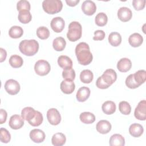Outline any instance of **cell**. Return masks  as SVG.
I'll use <instances>...</instances> for the list:
<instances>
[{"label": "cell", "instance_id": "6da1fadb", "mask_svg": "<svg viewBox=\"0 0 146 146\" xmlns=\"http://www.w3.org/2000/svg\"><path fill=\"white\" fill-rule=\"evenodd\" d=\"M75 54L79 64L83 66L91 63L93 59L90 47L85 42H80L77 44L75 47Z\"/></svg>", "mask_w": 146, "mask_h": 146}, {"label": "cell", "instance_id": "7a4b0ae2", "mask_svg": "<svg viewBox=\"0 0 146 146\" xmlns=\"http://www.w3.org/2000/svg\"><path fill=\"white\" fill-rule=\"evenodd\" d=\"M39 43L35 39L23 40L19 44V49L21 53L31 56L37 53L39 50Z\"/></svg>", "mask_w": 146, "mask_h": 146}, {"label": "cell", "instance_id": "3957f363", "mask_svg": "<svg viewBox=\"0 0 146 146\" xmlns=\"http://www.w3.org/2000/svg\"><path fill=\"white\" fill-rule=\"evenodd\" d=\"M43 10L49 14H54L60 12L63 7L60 0H44L42 2Z\"/></svg>", "mask_w": 146, "mask_h": 146}, {"label": "cell", "instance_id": "277c9868", "mask_svg": "<svg viewBox=\"0 0 146 146\" xmlns=\"http://www.w3.org/2000/svg\"><path fill=\"white\" fill-rule=\"evenodd\" d=\"M82 27L81 25L76 21L71 22L68 26L67 37L70 41L75 42L82 36Z\"/></svg>", "mask_w": 146, "mask_h": 146}, {"label": "cell", "instance_id": "5b68a950", "mask_svg": "<svg viewBox=\"0 0 146 146\" xmlns=\"http://www.w3.org/2000/svg\"><path fill=\"white\" fill-rule=\"evenodd\" d=\"M34 70L38 75L44 76L47 75L50 71L51 66L47 61L39 60L35 64Z\"/></svg>", "mask_w": 146, "mask_h": 146}, {"label": "cell", "instance_id": "8992f818", "mask_svg": "<svg viewBox=\"0 0 146 146\" xmlns=\"http://www.w3.org/2000/svg\"><path fill=\"white\" fill-rule=\"evenodd\" d=\"M47 118L48 122L53 125H58L61 121V116L57 109L52 108L47 112Z\"/></svg>", "mask_w": 146, "mask_h": 146}, {"label": "cell", "instance_id": "52a82bcc", "mask_svg": "<svg viewBox=\"0 0 146 146\" xmlns=\"http://www.w3.org/2000/svg\"><path fill=\"white\" fill-rule=\"evenodd\" d=\"M20 88L19 83L12 79L7 80L5 84V89L6 91L11 95L17 94L20 91Z\"/></svg>", "mask_w": 146, "mask_h": 146}, {"label": "cell", "instance_id": "ba28073f", "mask_svg": "<svg viewBox=\"0 0 146 146\" xmlns=\"http://www.w3.org/2000/svg\"><path fill=\"white\" fill-rule=\"evenodd\" d=\"M135 117L139 120H145L146 119V102L145 100L140 101L134 112Z\"/></svg>", "mask_w": 146, "mask_h": 146}, {"label": "cell", "instance_id": "9c48e42d", "mask_svg": "<svg viewBox=\"0 0 146 146\" xmlns=\"http://www.w3.org/2000/svg\"><path fill=\"white\" fill-rule=\"evenodd\" d=\"M103 80L109 86H111L116 80L117 74L115 71L113 69L106 70L101 76Z\"/></svg>", "mask_w": 146, "mask_h": 146}, {"label": "cell", "instance_id": "30bf717a", "mask_svg": "<svg viewBox=\"0 0 146 146\" xmlns=\"http://www.w3.org/2000/svg\"><path fill=\"white\" fill-rule=\"evenodd\" d=\"M83 12L87 15H92L96 11V6L95 3L90 0H87L83 2L82 6Z\"/></svg>", "mask_w": 146, "mask_h": 146}, {"label": "cell", "instance_id": "8fae6325", "mask_svg": "<svg viewBox=\"0 0 146 146\" xmlns=\"http://www.w3.org/2000/svg\"><path fill=\"white\" fill-rule=\"evenodd\" d=\"M65 22L64 19L60 17H56L54 18L50 23L51 29L55 33H59L62 32L64 29Z\"/></svg>", "mask_w": 146, "mask_h": 146}, {"label": "cell", "instance_id": "7c38bea8", "mask_svg": "<svg viewBox=\"0 0 146 146\" xmlns=\"http://www.w3.org/2000/svg\"><path fill=\"white\" fill-rule=\"evenodd\" d=\"M24 119L19 115H12L9 121V125L11 129H18L24 125Z\"/></svg>", "mask_w": 146, "mask_h": 146}, {"label": "cell", "instance_id": "4fadbf2b", "mask_svg": "<svg viewBox=\"0 0 146 146\" xmlns=\"http://www.w3.org/2000/svg\"><path fill=\"white\" fill-rule=\"evenodd\" d=\"M31 140L36 143H42L46 137L44 132L39 129H32L29 134Z\"/></svg>", "mask_w": 146, "mask_h": 146}, {"label": "cell", "instance_id": "5bb4252c", "mask_svg": "<svg viewBox=\"0 0 146 146\" xmlns=\"http://www.w3.org/2000/svg\"><path fill=\"white\" fill-rule=\"evenodd\" d=\"M132 13L129 8L121 7L117 11V17L122 22H128L132 18Z\"/></svg>", "mask_w": 146, "mask_h": 146}, {"label": "cell", "instance_id": "9a60e30c", "mask_svg": "<svg viewBox=\"0 0 146 146\" xmlns=\"http://www.w3.org/2000/svg\"><path fill=\"white\" fill-rule=\"evenodd\" d=\"M111 123L106 120L99 121L96 125V129L98 132L102 134L108 133L111 129Z\"/></svg>", "mask_w": 146, "mask_h": 146}, {"label": "cell", "instance_id": "2e32d148", "mask_svg": "<svg viewBox=\"0 0 146 146\" xmlns=\"http://www.w3.org/2000/svg\"><path fill=\"white\" fill-rule=\"evenodd\" d=\"M60 88L64 94H71L74 92L75 88V85L73 81L65 79L61 82Z\"/></svg>", "mask_w": 146, "mask_h": 146}, {"label": "cell", "instance_id": "e0dca14e", "mask_svg": "<svg viewBox=\"0 0 146 146\" xmlns=\"http://www.w3.org/2000/svg\"><path fill=\"white\" fill-rule=\"evenodd\" d=\"M90 90L87 87H82L77 91L76 97L79 102H84L87 100L90 95Z\"/></svg>", "mask_w": 146, "mask_h": 146}, {"label": "cell", "instance_id": "ac0fdd59", "mask_svg": "<svg viewBox=\"0 0 146 146\" xmlns=\"http://www.w3.org/2000/svg\"><path fill=\"white\" fill-rule=\"evenodd\" d=\"M132 67V63L130 59L127 58L120 59L117 63V68L121 72L128 71Z\"/></svg>", "mask_w": 146, "mask_h": 146}, {"label": "cell", "instance_id": "d6986e66", "mask_svg": "<svg viewBox=\"0 0 146 146\" xmlns=\"http://www.w3.org/2000/svg\"><path fill=\"white\" fill-rule=\"evenodd\" d=\"M58 65L64 70L71 68L72 67V62L70 58L66 55H61L58 58Z\"/></svg>", "mask_w": 146, "mask_h": 146}, {"label": "cell", "instance_id": "ffe728a7", "mask_svg": "<svg viewBox=\"0 0 146 146\" xmlns=\"http://www.w3.org/2000/svg\"><path fill=\"white\" fill-rule=\"evenodd\" d=\"M36 111L33 108L30 107H26L24 108L21 111V116L25 120L28 121H30L35 116Z\"/></svg>", "mask_w": 146, "mask_h": 146}, {"label": "cell", "instance_id": "44dd1931", "mask_svg": "<svg viewBox=\"0 0 146 146\" xmlns=\"http://www.w3.org/2000/svg\"><path fill=\"white\" fill-rule=\"evenodd\" d=\"M128 42L132 47H139L143 42V38L140 34L135 33L129 36Z\"/></svg>", "mask_w": 146, "mask_h": 146}, {"label": "cell", "instance_id": "7402d4cb", "mask_svg": "<svg viewBox=\"0 0 146 146\" xmlns=\"http://www.w3.org/2000/svg\"><path fill=\"white\" fill-rule=\"evenodd\" d=\"M144 128L143 126L137 123H133L129 126V132L134 137H139L143 133Z\"/></svg>", "mask_w": 146, "mask_h": 146}, {"label": "cell", "instance_id": "603a6c76", "mask_svg": "<svg viewBox=\"0 0 146 146\" xmlns=\"http://www.w3.org/2000/svg\"><path fill=\"white\" fill-rule=\"evenodd\" d=\"M109 144L111 146H123L125 145V139L120 134H113L110 139Z\"/></svg>", "mask_w": 146, "mask_h": 146}, {"label": "cell", "instance_id": "cb8c5ba5", "mask_svg": "<svg viewBox=\"0 0 146 146\" xmlns=\"http://www.w3.org/2000/svg\"><path fill=\"white\" fill-rule=\"evenodd\" d=\"M66 141V136L63 133L60 132L55 133L51 138L52 144L55 146H62L65 144Z\"/></svg>", "mask_w": 146, "mask_h": 146}, {"label": "cell", "instance_id": "d4e9b609", "mask_svg": "<svg viewBox=\"0 0 146 146\" xmlns=\"http://www.w3.org/2000/svg\"><path fill=\"white\" fill-rule=\"evenodd\" d=\"M102 109L105 114L111 115L116 111V104L112 101H106L102 104Z\"/></svg>", "mask_w": 146, "mask_h": 146}, {"label": "cell", "instance_id": "484cf974", "mask_svg": "<svg viewBox=\"0 0 146 146\" xmlns=\"http://www.w3.org/2000/svg\"><path fill=\"white\" fill-rule=\"evenodd\" d=\"M66 45V42L65 39L61 36L57 37L54 39L52 42V46L55 50L56 51H63Z\"/></svg>", "mask_w": 146, "mask_h": 146}, {"label": "cell", "instance_id": "4316f807", "mask_svg": "<svg viewBox=\"0 0 146 146\" xmlns=\"http://www.w3.org/2000/svg\"><path fill=\"white\" fill-rule=\"evenodd\" d=\"M94 78V75L90 70H84L80 74V79L82 82L86 84L90 83Z\"/></svg>", "mask_w": 146, "mask_h": 146}, {"label": "cell", "instance_id": "83f0119b", "mask_svg": "<svg viewBox=\"0 0 146 146\" xmlns=\"http://www.w3.org/2000/svg\"><path fill=\"white\" fill-rule=\"evenodd\" d=\"M108 42L112 46H118L121 42V36L119 33L112 32L108 36Z\"/></svg>", "mask_w": 146, "mask_h": 146}, {"label": "cell", "instance_id": "f1b7e54d", "mask_svg": "<svg viewBox=\"0 0 146 146\" xmlns=\"http://www.w3.org/2000/svg\"><path fill=\"white\" fill-rule=\"evenodd\" d=\"M80 121L84 124H92L95 120V115L90 112H84L80 113L79 116Z\"/></svg>", "mask_w": 146, "mask_h": 146}, {"label": "cell", "instance_id": "f546056e", "mask_svg": "<svg viewBox=\"0 0 146 146\" xmlns=\"http://www.w3.org/2000/svg\"><path fill=\"white\" fill-rule=\"evenodd\" d=\"M23 34V30L22 28L18 26H12L9 31V35L11 38L17 39L21 38Z\"/></svg>", "mask_w": 146, "mask_h": 146}, {"label": "cell", "instance_id": "4dcf8cb0", "mask_svg": "<svg viewBox=\"0 0 146 146\" xmlns=\"http://www.w3.org/2000/svg\"><path fill=\"white\" fill-rule=\"evenodd\" d=\"M9 64L13 68L21 67L23 63V59L18 55H13L9 59Z\"/></svg>", "mask_w": 146, "mask_h": 146}, {"label": "cell", "instance_id": "1f68e13d", "mask_svg": "<svg viewBox=\"0 0 146 146\" xmlns=\"http://www.w3.org/2000/svg\"><path fill=\"white\" fill-rule=\"evenodd\" d=\"M18 18L20 22L26 24L31 21L32 15L30 11H19Z\"/></svg>", "mask_w": 146, "mask_h": 146}, {"label": "cell", "instance_id": "d6a6232c", "mask_svg": "<svg viewBox=\"0 0 146 146\" xmlns=\"http://www.w3.org/2000/svg\"><path fill=\"white\" fill-rule=\"evenodd\" d=\"M108 21V17L104 13H98L95 19V22L96 25L98 26H105Z\"/></svg>", "mask_w": 146, "mask_h": 146}, {"label": "cell", "instance_id": "836d02e7", "mask_svg": "<svg viewBox=\"0 0 146 146\" xmlns=\"http://www.w3.org/2000/svg\"><path fill=\"white\" fill-rule=\"evenodd\" d=\"M135 80L140 86L143 84L146 79V71L144 70H139L133 74Z\"/></svg>", "mask_w": 146, "mask_h": 146}, {"label": "cell", "instance_id": "e575fe53", "mask_svg": "<svg viewBox=\"0 0 146 146\" xmlns=\"http://www.w3.org/2000/svg\"><path fill=\"white\" fill-rule=\"evenodd\" d=\"M119 110L120 112L125 115H129L131 112V107L129 103L126 101H121L119 104Z\"/></svg>", "mask_w": 146, "mask_h": 146}, {"label": "cell", "instance_id": "d590c367", "mask_svg": "<svg viewBox=\"0 0 146 146\" xmlns=\"http://www.w3.org/2000/svg\"><path fill=\"white\" fill-rule=\"evenodd\" d=\"M36 35L39 39H46L50 36V31L47 27L40 26L36 30Z\"/></svg>", "mask_w": 146, "mask_h": 146}, {"label": "cell", "instance_id": "8d00e7d4", "mask_svg": "<svg viewBox=\"0 0 146 146\" xmlns=\"http://www.w3.org/2000/svg\"><path fill=\"white\" fill-rule=\"evenodd\" d=\"M43 120V117L42 114L39 111H36V113L35 117L30 121H29V123L33 127H38L42 123Z\"/></svg>", "mask_w": 146, "mask_h": 146}, {"label": "cell", "instance_id": "74e56055", "mask_svg": "<svg viewBox=\"0 0 146 146\" xmlns=\"http://www.w3.org/2000/svg\"><path fill=\"white\" fill-rule=\"evenodd\" d=\"M11 139V135L9 132L4 128L0 129V140L3 143H8Z\"/></svg>", "mask_w": 146, "mask_h": 146}, {"label": "cell", "instance_id": "f35d334b", "mask_svg": "<svg viewBox=\"0 0 146 146\" xmlns=\"http://www.w3.org/2000/svg\"><path fill=\"white\" fill-rule=\"evenodd\" d=\"M125 84L131 89H135L140 86V85L135 80L133 74H130L127 76L125 79Z\"/></svg>", "mask_w": 146, "mask_h": 146}, {"label": "cell", "instance_id": "ab89813d", "mask_svg": "<svg viewBox=\"0 0 146 146\" xmlns=\"http://www.w3.org/2000/svg\"><path fill=\"white\" fill-rule=\"evenodd\" d=\"M30 3L29 1L26 0H21L17 2V9L19 11H30Z\"/></svg>", "mask_w": 146, "mask_h": 146}, {"label": "cell", "instance_id": "60d3db41", "mask_svg": "<svg viewBox=\"0 0 146 146\" xmlns=\"http://www.w3.org/2000/svg\"><path fill=\"white\" fill-rule=\"evenodd\" d=\"M62 76L64 79L73 81L75 78V72L72 68L64 70L62 72Z\"/></svg>", "mask_w": 146, "mask_h": 146}, {"label": "cell", "instance_id": "b9f144b4", "mask_svg": "<svg viewBox=\"0 0 146 146\" xmlns=\"http://www.w3.org/2000/svg\"><path fill=\"white\" fill-rule=\"evenodd\" d=\"M132 5L136 10H143L145 6V0H133L132 1Z\"/></svg>", "mask_w": 146, "mask_h": 146}, {"label": "cell", "instance_id": "7bdbcfd3", "mask_svg": "<svg viewBox=\"0 0 146 146\" xmlns=\"http://www.w3.org/2000/svg\"><path fill=\"white\" fill-rule=\"evenodd\" d=\"M105 33L103 30H98L94 32L93 39L95 40H102L105 38Z\"/></svg>", "mask_w": 146, "mask_h": 146}, {"label": "cell", "instance_id": "ee69618b", "mask_svg": "<svg viewBox=\"0 0 146 146\" xmlns=\"http://www.w3.org/2000/svg\"><path fill=\"white\" fill-rule=\"evenodd\" d=\"M96 86L98 88H100V89H106L110 87L103 80L101 76H99L97 79L96 82Z\"/></svg>", "mask_w": 146, "mask_h": 146}, {"label": "cell", "instance_id": "f6af8a7d", "mask_svg": "<svg viewBox=\"0 0 146 146\" xmlns=\"http://www.w3.org/2000/svg\"><path fill=\"white\" fill-rule=\"evenodd\" d=\"M7 116V113L3 109L0 110V124H2L6 122Z\"/></svg>", "mask_w": 146, "mask_h": 146}, {"label": "cell", "instance_id": "bcb514c9", "mask_svg": "<svg viewBox=\"0 0 146 146\" xmlns=\"http://www.w3.org/2000/svg\"><path fill=\"white\" fill-rule=\"evenodd\" d=\"M0 52H1V59L0 62H3L6 58L7 52L5 49L3 48H0Z\"/></svg>", "mask_w": 146, "mask_h": 146}, {"label": "cell", "instance_id": "7dc6e473", "mask_svg": "<svg viewBox=\"0 0 146 146\" xmlns=\"http://www.w3.org/2000/svg\"><path fill=\"white\" fill-rule=\"evenodd\" d=\"M79 0H66V2L67 5L71 7L76 6L79 2Z\"/></svg>", "mask_w": 146, "mask_h": 146}]
</instances>
